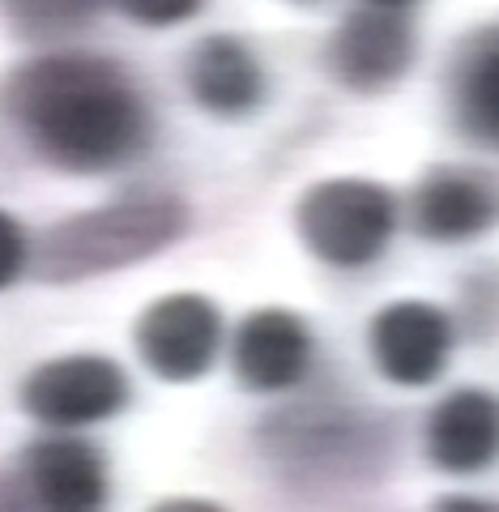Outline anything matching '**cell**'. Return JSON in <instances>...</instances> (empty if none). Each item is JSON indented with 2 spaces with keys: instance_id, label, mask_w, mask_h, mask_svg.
I'll return each instance as SVG.
<instances>
[{
  "instance_id": "cell-8",
  "label": "cell",
  "mask_w": 499,
  "mask_h": 512,
  "mask_svg": "<svg viewBox=\"0 0 499 512\" xmlns=\"http://www.w3.org/2000/svg\"><path fill=\"white\" fill-rule=\"evenodd\" d=\"M457 346V325L440 303L393 299L367 325V350L376 372L397 389H427L444 376Z\"/></svg>"
},
{
  "instance_id": "cell-13",
  "label": "cell",
  "mask_w": 499,
  "mask_h": 512,
  "mask_svg": "<svg viewBox=\"0 0 499 512\" xmlns=\"http://www.w3.org/2000/svg\"><path fill=\"white\" fill-rule=\"evenodd\" d=\"M427 457L453 478L487 474L499 461V397L491 389H453L431 406Z\"/></svg>"
},
{
  "instance_id": "cell-5",
  "label": "cell",
  "mask_w": 499,
  "mask_h": 512,
  "mask_svg": "<svg viewBox=\"0 0 499 512\" xmlns=\"http://www.w3.org/2000/svg\"><path fill=\"white\" fill-rule=\"evenodd\" d=\"M22 410L39 427L82 431L107 423L133 402V384L124 367L107 355H60L39 363L22 380Z\"/></svg>"
},
{
  "instance_id": "cell-12",
  "label": "cell",
  "mask_w": 499,
  "mask_h": 512,
  "mask_svg": "<svg viewBox=\"0 0 499 512\" xmlns=\"http://www.w3.org/2000/svg\"><path fill=\"white\" fill-rule=\"evenodd\" d=\"M22 470L30 500L52 512H94L111 495L103 448H94L73 431H52V436L35 440L22 457Z\"/></svg>"
},
{
  "instance_id": "cell-11",
  "label": "cell",
  "mask_w": 499,
  "mask_h": 512,
  "mask_svg": "<svg viewBox=\"0 0 499 512\" xmlns=\"http://www.w3.org/2000/svg\"><path fill=\"white\" fill-rule=\"evenodd\" d=\"M184 86L188 99L205 116L218 120H244L269 94V77L261 56L239 35H205L188 47L184 56Z\"/></svg>"
},
{
  "instance_id": "cell-2",
  "label": "cell",
  "mask_w": 499,
  "mask_h": 512,
  "mask_svg": "<svg viewBox=\"0 0 499 512\" xmlns=\"http://www.w3.org/2000/svg\"><path fill=\"white\" fill-rule=\"evenodd\" d=\"M192 227V210L184 197L167 188H133L82 214L52 222L39 244L30 248L39 282L73 286L103 274H120L150 256L175 248Z\"/></svg>"
},
{
  "instance_id": "cell-7",
  "label": "cell",
  "mask_w": 499,
  "mask_h": 512,
  "mask_svg": "<svg viewBox=\"0 0 499 512\" xmlns=\"http://www.w3.org/2000/svg\"><path fill=\"white\" fill-rule=\"evenodd\" d=\"M133 346L146 372L167 384H192L214 372L222 350V312L197 291L154 299L133 325Z\"/></svg>"
},
{
  "instance_id": "cell-17",
  "label": "cell",
  "mask_w": 499,
  "mask_h": 512,
  "mask_svg": "<svg viewBox=\"0 0 499 512\" xmlns=\"http://www.w3.org/2000/svg\"><path fill=\"white\" fill-rule=\"evenodd\" d=\"M30 265V239L18 227V218L0 214V291H9L13 282L26 274Z\"/></svg>"
},
{
  "instance_id": "cell-4",
  "label": "cell",
  "mask_w": 499,
  "mask_h": 512,
  "mask_svg": "<svg viewBox=\"0 0 499 512\" xmlns=\"http://www.w3.org/2000/svg\"><path fill=\"white\" fill-rule=\"evenodd\" d=\"M265 457L295 474L299 487L342 483L380 461L376 423L350 406H291L265 419Z\"/></svg>"
},
{
  "instance_id": "cell-3",
  "label": "cell",
  "mask_w": 499,
  "mask_h": 512,
  "mask_svg": "<svg viewBox=\"0 0 499 512\" xmlns=\"http://www.w3.org/2000/svg\"><path fill=\"white\" fill-rule=\"evenodd\" d=\"M397 197L380 180L333 175L316 180L295 205V231L320 265L363 269L376 265L397 235Z\"/></svg>"
},
{
  "instance_id": "cell-10",
  "label": "cell",
  "mask_w": 499,
  "mask_h": 512,
  "mask_svg": "<svg viewBox=\"0 0 499 512\" xmlns=\"http://www.w3.org/2000/svg\"><path fill=\"white\" fill-rule=\"evenodd\" d=\"M316 342L308 320L291 308H256L239 320L231 342L235 380L248 393H291L312 372Z\"/></svg>"
},
{
  "instance_id": "cell-1",
  "label": "cell",
  "mask_w": 499,
  "mask_h": 512,
  "mask_svg": "<svg viewBox=\"0 0 499 512\" xmlns=\"http://www.w3.org/2000/svg\"><path fill=\"white\" fill-rule=\"evenodd\" d=\"M5 107L26 146L69 175L137 163L154 141V111L137 77L99 52H43L5 82Z\"/></svg>"
},
{
  "instance_id": "cell-16",
  "label": "cell",
  "mask_w": 499,
  "mask_h": 512,
  "mask_svg": "<svg viewBox=\"0 0 499 512\" xmlns=\"http://www.w3.org/2000/svg\"><path fill=\"white\" fill-rule=\"evenodd\" d=\"M128 22L146 26V30H171L192 22L205 9V0H111Z\"/></svg>"
},
{
  "instance_id": "cell-15",
  "label": "cell",
  "mask_w": 499,
  "mask_h": 512,
  "mask_svg": "<svg viewBox=\"0 0 499 512\" xmlns=\"http://www.w3.org/2000/svg\"><path fill=\"white\" fill-rule=\"evenodd\" d=\"M107 0H0V18L22 43H64L82 35Z\"/></svg>"
},
{
  "instance_id": "cell-9",
  "label": "cell",
  "mask_w": 499,
  "mask_h": 512,
  "mask_svg": "<svg viewBox=\"0 0 499 512\" xmlns=\"http://www.w3.org/2000/svg\"><path fill=\"white\" fill-rule=\"evenodd\" d=\"M499 227V180L482 167H431L410 192V231L427 244H470Z\"/></svg>"
},
{
  "instance_id": "cell-6",
  "label": "cell",
  "mask_w": 499,
  "mask_h": 512,
  "mask_svg": "<svg viewBox=\"0 0 499 512\" xmlns=\"http://www.w3.org/2000/svg\"><path fill=\"white\" fill-rule=\"evenodd\" d=\"M418 60V35L410 13L363 5L342 18L325 39V69L346 94L372 99L406 82Z\"/></svg>"
},
{
  "instance_id": "cell-19",
  "label": "cell",
  "mask_w": 499,
  "mask_h": 512,
  "mask_svg": "<svg viewBox=\"0 0 499 512\" xmlns=\"http://www.w3.org/2000/svg\"><path fill=\"white\" fill-rule=\"evenodd\" d=\"M363 5H376V9H397V13H410L418 0H363Z\"/></svg>"
},
{
  "instance_id": "cell-14",
  "label": "cell",
  "mask_w": 499,
  "mask_h": 512,
  "mask_svg": "<svg viewBox=\"0 0 499 512\" xmlns=\"http://www.w3.org/2000/svg\"><path fill=\"white\" fill-rule=\"evenodd\" d=\"M448 116L465 141L499 154V22L457 47L448 64Z\"/></svg>"
},
{
  "instance_id": "cell-18",
  "label": "cell",
  "mask_w": 499,
  "mask_h": 512,
  "mask_svg": "<svg viewBox=\"0 0 499 512\" xmlns=\"http://www.w3.org/2000/svg\"><path fill=\"white\" fill-rule=\"evenodd\" d=\"M436 508H465V512H491L495 504H487V500H436Z\"/></svg>"
},
{
  "instance_id": "cell-20",
  "label": "cell",
  "mask_w": 499,
  "mask_h": 512,
  "mask_svg": "<svg viewBox=\"0 0 499 512\" xmlns=\"http://www.w3.org/2000/svg\"><path fill=\"white\" fill-rule=\"evenodd\" d=\"M291 5H312V0H291Z\"/></svg>"
}]
</instances>
